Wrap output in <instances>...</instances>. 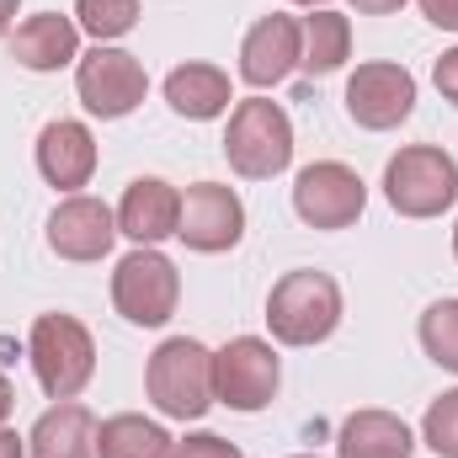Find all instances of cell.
I'll use <instances>...</instances> for the list:
<instances>
[{
	"label": "cell",
	"mask_w": 458,
	"mask_h": 458,
	"mask_svg": "<svg viewBox=\"0 0 458 458\" xmlns=\"http://www.w3.org/2000/svg\"><path fill=\"white\" fill-rule=\"evenodd\" d=\"M176 299H182V277H176V261L160 256L155 245H139L117 261L113 272V304L128 326H165L176 315Z\"/></svg>",
	"instance_id": "obj_6"
},
{
	"label": "cell",
	"mask_w": 458,
	"mask_h": 458,
	"mask_svg": "<svg viewBox=\"0 0 458 458\" xmlns=\"http://www.w3.org/2000/svg\"><path fill=\"white\" fill-rule=\"evenodd\" d=\"M432 81H437V91H443V97L458 107V48H448V54L432 64Z\"/></svg>",
	"instance_id": "obj_26"
},
{
	"label": "cell",
	"mask_w": 458,
	"mask_h": 458,
	"mask_svg": "<svg viewBox=\"0 0 458 458\" xmlns=\"http://www.w3.org/2000/svg\"><path fill=\"white\" fill-rule=\"evenodd\" d=\"M416 437L394 411H352L336 432V458H411Z\"/></svg>",
	"instance_id": "obj_18"
},
{
	"label": "cell",
	"mask_w": 458,
	"mask_h": 458,
	"mask_svg": "<svg viewBox=\"0 0 458 458\" xmlns=\"http://www.w3.org/2000/svg\"><path fill=\"white\" fill-rule=\"evenodd\" d=\"M299 458H315V454H299Z\"/></svg>",
	"instance_id": "obj_34"
},
{
	"label": "cell",
	"mask_w": 458,
	"mask_h": 458,
	"mask_svg": "<svg viewBox=\"0 0 458 458\" xmlns=\"http://www.w3.org/2000/svg\"><path fill=\"white\" fill-rule=\"evenodd\" d=\"M27 357L48 400H75L97 373V342L75 315H38L27 336Z\"/></svg>",
	"instance_id": "obj_3"
},
{
	"label": "cell",
	"mask_w": 458,
	"mask_h": 458,
	"mask_svg": "<svg viewBox=\"0 0 458 458\" xmlns=\"http://www.w3.org/2000/svg\"><path fill=\"white\" fill-rule=\"evenodd\" d=\"M421 346L437 368L458 373V299H437L427 315H421Z\"/></svg>",
	"instance_id": "obj_23"
},
{
	"label": "cell",
	"mask_w": 458,
	"mask_h": 458,
	"mask_svg": "<svg viewBox=\"0 0 458 458\" xmlns=\"http://www.w3.org/2000/svg\"><path fill=\"white\" fill-rule=\"evenodd\" d=\"M117 240V214L102 198H64L54 214H48V250L64 256V261H102Z\"/></svg>",
	"instance_id": "obj_13"
},
{
	"label": "cell",
	"mask_w": 458,
	"mask_h": 458,
	"mask_svg": "<svg viewBox=\"0 0 458 458\" xmlns=\"http://www.w3.org/2000/svg\"><path fill=\"white\" fill-rule=\"evenodd\" d=\"M176 219H182V192L160 176H139L128 182L123 203H117V234L139 240V245H160L176 234Z\"/></svg>",
	"instance_id": "obj_15"
},
{
	"label": "cell",
	"mask_w": 458,
	"mask_h": 458,
	"mask_svg": "<svg viewBox=\"0 0 458 458\" xmlns=\"http://www.w3.org/2000/svg\"><path fill=\"white\" fill-rule=\"evenodd\" d=\"M38 171H43V182L59 187V192L86 187L91 171H97V139H91V128L75 123V117H54V123L38 133Z\"/></svg>",
	"instance_id": "obj_14"
},
{
	"label": "cell",
	"mask_w": 458,
	"mask_h": 458,
	"mask_svg": "<svg viewBox=\"0 0 458 458\" xmlns=\"http://www.w3.org/2000/svg\"><path fill=\"white\" fill-rule=\"evenodd\" d=\"M11 411H16V394H11V378L0 373V427L11 421Z\"/></svg>",
	"instance_id": "obj_30"
},
{
	"label": "cell",
	"mask_w": 458,
	"mask_h": 458,
	"mask_svg": "<svg viewBox=\"0 0 458 458\" xmlns=\"http://www.w3.org/2000/svg\"><path fill=\"white\" fill-rule=\"evenodd\" d=\"M75 27L91 32L97 43L128 38L139 27V0H75Z\"/></svg>",
	"instance_id": "obj_22"
},
{
	"label": "cell",
	"mask_w": 458,
	"mask_h": 458,
	"mask_svg": "<svg viewBox=\"0 0 458 458\" xmlns=\"http://www.w3.org/2000/svg\"><path fill=\"white\" fill-rule=\"evenodd\" d=\"M245 234V203L234 198V187L225 182H192L182 192V219H176V240L187 250H203V256H219L234 250Z\"/></svg>",
	"instance_id": "obj_11"
},
{
	"label": "cell",
	"mask_w": 458,
	"mask_h": 458,
	"mask_svg": "<svg viewBox=\"0 0 458 458\" xmlns=\"http://www.w3.org/2000/svg\"><path fill=\"white\" fill-rule=\"evenodd\" d=\"M346 113H352L357 128H368V133L400 128L405 117L416 113V75L405 64H389V59L357 64L352 81H346Z\"/></svg>",
	"instance_id": "obj_10"
},
{
	"label": "cell",
	"mask_w": 458,
	"mask_h": 458,
	"mask_svg": "<svg viewBox=\"0 0 458 458\" xmlns=\"http://www.w3.org/2000/svg\"><path fill=\"white\" fill-rule=\"evenodd\" d=\"M11 59L32 75H48V70H64L81 59V27L59 11H38L27 16L16 32H11Z\"/></svg>",
	"instance_id": "obj_16"
},
{
	"label": "cell",
	"mask_w": 458,
	"mask_h": 458,
	"mask_svg": "<svg viewBox=\"0 0 458 458\" xmlns=\"http://www.w3.org/2000/svg\"><path fill=\"white\" fill-rule=\"evenodd\" d=\"M225 160L245 176V182H272L288 171L293 160V123L277 102L250 97L229 113V133H225Z\"/></svg>",
	"instance_id": "obj_5"
},
{
	"label": "cell",
	"mask_w": 458,
	"mask_h": 458,
	"mask_svg": "<svg viewBox=\"0 0 458 458\" xmlns=\"http://www.w3.org/2000/svg\"><path fill=\"white\" fill-rule=\"evenodd\" d=\"M283 384V368H277V352L261 336H234L225 352H214V394L229 411H267L272 394Z\"/></svg>",
	"instance_id": "obj_8"
},
{
	"label": "cell",
	"mask_w": 458,
	"mask_h": 458,
	"mask_svg": "<svg viewBox=\"0 0 458 458\" xmlns=\"http://www.w3.org/2000/svg\"><path fill=\"white\" fill-rule=\"evenodd\" d=\"M16 5H21V0H0V38L11 32V21H16Z\"/></svg>",
	"instance_id": "obj_31"
},
{
	"label": "cell",
	"mask_w": 458,
	"mask_h": 458,
	"mask_svg": "<svg viewBox=\"0 0 458 458\" xmlns=\"http://www.w3.org/2000/svg\"><path fill=\"white\" fill-rule=\"evenodd\" d=\"M293 5H326V0H293Z\"/></svg>",
	"instance_id": "obj_32"
},
{
	"label": "cell",
	"mask_w": 458,
	"mask_h": 458,
	"mask_svg": "<svg viewBox=\"0 0 458 458\" xmlns=\"http://www.w3.org/2000/svg\"><path fill=\"white\" fill-rule=\"evenodd\" d=\"M304 27V59H299V70H310V75H336L346 64V54H352V21H346L342 11H315V16H304L299 21Z\"/></svg>",
	"instance_id": "obj_21"
},
{
	"label": "cell",
	"mask_w": 458,
	"mask_h": 458,
	"mask_svg": "<svg viewBox=\"0 0 458 458\" xmlns=\"http://www.w3.org/2000/svg\"><path fill=\"white\" fill-rule=\"evenodd\" d=\"M352 5H357L362 16H389V11H400L405 0H352Z\"/></svg>",
	"instance_id": "obj_29"
},
{
	"label": "cell",
	"mask_w": 458,
	"mask_h": 458,
	"mask_svg": "<svg viewBox=\"0 0 458 458\" xmlns=\"http://www.w3.org/2000/svg\"><path fill=\"white\" fill-rule=\"evenodd\" d=\"M299 59H304V27H299V16L272 11L240 43V81L256 86V91H267V86L288 81L299 70Z\"/></svg>",
	"instance_id": "obj_12"
},
{
	"label": "cell",
	"mask_w": 458,
	"mask_h": 458,
	"mask_svg": "<svg viewBox=\"0 0 458 458\" xmlns=\"http://www.w3.org/2000/svg\"><path fill=\"white\" fill-rule=\"evenodd\" d=\"M75 91H81V102H86V113L91 117L117 123V117H128L139 102H144L149 75H144V64H139L128 48L97 43L91 54L75 59Z\"/></svg>",
	"instance_id": "obj_7"
},
{
	"label": "cell",
	"mask_w": 458,
	"mask_h": 458,
	"mask_svg": "<svg viewBox=\"0 0 458 458\" xmlns=\"http://www.w3.org/2000/svg\"><path fill=\"white\" fill-rule=\"evenodd\" d=\"M267 326L283 346H315L342 326V288L331 272H283L267 293Z\"/></svg>",
	"instance_id": "obj_2"
},
{
	"label": "cell",
	"mask_w": 458,
	"mask_h": 458,
	"mask_svg": "<svg viewBox=\"0 0 458 458\" xmlns=\"http://www.w3.org/2000/svg\"><path fill=\"white\" fill-rule=\"evenodd\" d=\"M416 5H421V16H427L432 27L458 32V0H416Z\"/></svg>",
	"instance_id": "obj_27"
},
{
	"label": "cell",
	"mask_w": 458,
	"mask_h": 458,
	"mask_svg": "<svg viewBox=\"0 0 458 458\" xmlns=\"http://www.w3.org/2000/svg\"><path fill=\"white\" fill-rule=\"evenodd\" d=\"M27 454V437H16L11 427H0V458H21Z\"/></svg>",
	"instance_id": "obj_28"
},
{
	"label": "cell",
	"mask_w": 458,
	"mask_h": 458,
	"mask_svg": "<svg viewBox=\"0 0 458 458\" xmlns=\"http://www.w3.org/2000/svg\"><path fill=\"white\" fill-rule=\"evenodd\" d=\"M421 443L437 458H458V389L437 394L421 416Z\"/></svg>",
	"instance_id": "obj_24"
},
{
	"label": "cell",
	"mask_w": 458,
	"mask_h": 458,
	"mask_svg": "<svg viewBox=\"0 0 458 458\" xmlns=\"http://www.w3.org/2000/svg\"><path fill=\"white\" fill-rule=\"evenodd\" d=\"M176 458H245V454L225 437H214V432H192L187 443H176Z\"/></svg>",
	"instance_id": "obj_25"
},
{
	"label": "cell",
	"mask_w": 458,
	"mask_h": 458,
	"mask_svg": "<svg viewBox=\"0 0 458 458\" xmlns=\"http://www.w3.org/2000/svg\"><path fill=\"white\" fill-rule=\"evenodd\" d=\"M454 256H458V225H454Z\"/></svg>",
	"instance_id": "obj_33"
},
{
	"label": "cell",
	"mask_w": 458,
	"mask_h": 458,
	"mask_svg": "<svg viewBox=\"0 0 458 458\" xmlns=\"http://www.w3.org/2000/svg\"><path fill=\"white\" fill-rule=\"evenodd\" d=\"M362 208H368V187L342 160H315L293 182V214L310 229H346L362 219Z\"/></svg>",
	"instance_id": "obj_9"
},
{
	"label": "cell",
	"mask_w": 458,
	"mask_h": 458,
	"mask_svg": "<svg viewBox=\"0 0 458 458\" xmlns=\"http://www.w3.org/2000/svg\"><path fill=\"white\" fill-rule=\"evenodd\" d=\"M32 458H97V416L75 400H59L54 411L38 416V427L27 432Z\"/></svg>",
	"instance_id": "obj_17"
},
{
	"label": "cell",
	"mask_w": 458,
	"mask_h": 458,
	"mask_svg": "<svg viewBox=\"0 0 458 458\" xmlns=\"http://www.w3.org/2000/svg\"><path fill=\"white\" fill-rule=\"evenodd\" d=\"M384 198L405 219H437L458 203V160L437 144H411L384 165Z\"/></svg>",
	"instance_id": "obj_4"
},
{
	"label": "cell",
	"mask_w": 458,
	"mask_h": 458,
	"mask_svg": "<svg viewBox=\"0 0 458 458\" xmlns=\"http://www.w3.org/2000/svg\"><path fill=\"white\" fill-rule=\"evenodd\" d=\"M165 102L176 117H192V123H208V117L229 113V75L219 64H176L165 75Z\"/></svg>",
	"instance_id": "obj_19"
},
{
	"label": "cell",
	"mask_w": 458,
	"mask_h": 458,
	"mask_svg": "<svg viewBox=\"0 0 458 458\" xmlns=\"http://www.w3.org/2000/svg\"><path fill=\"white\" fill-rule=\"evenodd\" d=\"M97 458H176V437L160 421L123 411L97 427Z\"/></svg>",
	"instance_id": "obj_20"
},
{
	"label": "cell",
	"mask_w": 458,
	"mask_h": 458,
	"mask_svg": "<svg viewBox=\"0 0 458 458\" xmlns=\"http://www.w3.org/2000/svg\"><path fill=\"white\" fill-rule=\"evenodd\" d=\"M144 389L155 400L160 416L171 421H203L214 411V352L192 336H171L149 352V368H144Z\"/></svg>",
	"instance_id": "obj_1"
}]
</instances>
